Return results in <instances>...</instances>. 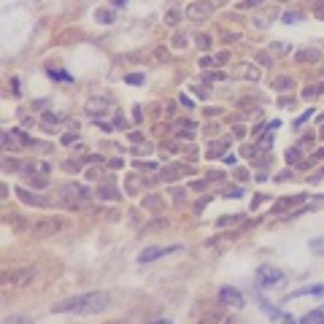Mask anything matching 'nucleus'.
<instances>
[{
	"mask_svg": "<svg viewBox=\"0 0 324 324\" xmlns=\"http://www.w3.org/2000/svg\"><path fill=\"white\" fill-rule=\"evenodd\" d=\"M108 292H86V294H76V297H68L62 303L51 305V314H79V316H92L100 314L108 308Z\"/></svg>",
	"mask_w": 324,
	"mask_h": 324,
	"instance_id": "f257e3e1",
	"label": "nucleus"
},
{
	"mask_svg": "<svg viewBox=\"0 0 324 324\" xmlns=\"http://www.w3.org/2000/svg\"><path fill=\"white\" fill-rule=\"evenodd\" d=\"M62 227H65V219H60V216H43V219H38V222L33 224V235H36V238H51V235L60 233Z\"/></svg>",
	"mask_w": 324,
	"mask_h": 324,
	"instance_id": "f03ea898",
	"label": "nucleus"
},
{
	"mask_svg": "<svg viewBox=\"0 0 324 324\" xmlns=\"http://www.w3.org/2000/svg\"><path fill=\"white\" fill-rule=\"evenodd\" d=\"M176 251H181V246H149V248H143L141 254H138V262L141 265H146V262H154V259H160V257H167V254H176Z\"/></svg>",
	"mask_w": 324,
	"mask_h": 324,
	"instance_id": "7ed1b4c3",
	"label": "nucleus"
},
{
	"mask_svg": "<svg viewBox=\"0 0 324 324\" xmlns=\"http://www.w3.org/2000/svg\"><path fill=\"white\" fill-rule=\"evenodd\" d=\"M257 281H259V286H276V284L284 281V270H279L276 265H259Z\"/></svg>",
	"mask_w": 324,
	"mask_h": 324,
	"instance_id": "20e7f679",
	"label": "nucleus"
},
{
	"mask_svg": "<svg viewBox=\"0 0 324 324\" xmlns=\"http://www.w3.org/2000/svg\"><path fill=\"white\" fill-rule=\"evenodd\" d=\"M36 273L38 270L30 268V265H27V268H14V270H5L3 273V281L5 284H30L36 279Z\"/></svg>",
	"mask_w": 324,
	"mask_h": 324,
	"instance_id": "39448f33",
	"label": "nucleus"
},
{
	"mask_svg": "<svg viewBox=\"0 0 324 324\" xmlns=\"http://www.w3.org/2000/svg\"><path fill=\"white\" fill-rule=\"evenodd\" d=\"M208 14H211V3H205V0H195V3L187 5L189 22H202V19H208Z\"/></svg>",
	"mask_w": 324,
	"mask_h": 324,
	"instance_id": "423d86ee",
	"label": "nucleus"
},
{
	"mask_svg": "<svg viewBox=\"0 0 324 324\" xmlns=\"http://www.w3.org/2000/svg\"><path fill=\"white\" fill-rule=\"evenodd\" d=\"M219 300H222L224 305H230V308H241L243 305V294L235 286H222L219 289Z\"/></svg>",
	"mask_w": 324,
	"mask_h": 324,
	"instance_id": "0eeeda50",
	"label": "nucleus"
},
{
	"mask_svg": "<svg viewBox=\"0 0 324 324\" xmlns=\"http://www.w3.org/2000/svg\"><path fill=\"white\" fill-rule=\"evenodd\" d=\"M16 195H19V200L22 202H27V205H38V208H46L49 205V200L46 198H38V195H33V192H27V189H16Z\"/></svg>",
	"mask_w": 324,
	"mask_h": 324,
	"instance_id": "6e6552de",
	"label": "nucleus"
},
{
	"mask_svg": "<svg viewBox=\"0 0 324 324\" xmlns=\"http://www.w3.org/2000/svg\"><path fill=\"white\" fill-rule=\"evenodd\" d=\"M300 324H324V305L311 311V314H305L303 319H300Z\"/></svg>",
	"mask_w": 324,
	"mask_h": 324,
	"instance_id": "1a4fd4ad",
	"label": "nucleus"
},
{
	"mask_svg": "<svg viewBox=\"0 0 324 324\" xmlns=\"http://www.w3.org/2000/svg\"><path fill=\"white\" fill-rule=\"evenodd\" d=\"M316 60H319V54H316L314 49H303V51L294 54V62H316Z\"/></svg>",
	"mask_w": 324,
	"mask_h": 324,
	"instance_id": "9d476101",
	"label": "nucleus"
},
{
	"mask_svg": "<svg viewBox=\"0 0 324 324\" xmlns=\"http://www.w3.org/2000/svg\"><path fill=\"white\" fill-rule=\"evenodd\" d=\"M294 202H303V195H294V198H286V200H279L276 202V208H273V213H281L284 208H289V205H294Z\"/></svg>",
	"mask_w": 324,
	"mask_h": 324,
	"instance_id": "9b49d317",
	"label": "nucleus"
},
{
	"mask_svg": "<svg viewBox=\"0 0 324 324\" xmlns=\"http://www.w3.org/2000/svg\"><path fill=\"white\" fill-rule=\"evenodd\" d=\"M322 292H324L322 284H319V286H303V289H297V292L289 294V300H292V297H303V294H322Z\"/></svg>",
	"mask_w": 324,
	"mask_h": 324,
	"instance_id": "f8f14e48",
	"label": "nucleus"
},
{
	"mask_svg": "<svg viewBox=\"0 0 324 324\" xmlns=\"http://www.w3.org/2000/svg\"><path fill=\"white\" fill-rule=\"evenodd\" d=\"M308 100H314V97H319V95H324V84H316V86H311V89H305L303 92Z\"/></svg>",
	"mask_w": 324,
	"mask_h": 324,
	"instance_id": "ddd939ff",
	"label": "nucleus"
},
{
	"mask_svg": "<svg viewBox=\"0 0 324 324\" xmlns=\"http://www.w3.org/2000/svg\"><path fill=\"white\" fill-rule=\"evenodd\" d=\"M97 198H103V200H117L119 192H117V189H97Z\"/></svg>",
	"mask_w": 324,
	"mask_h": 324,
	"instance_id": "4468645a",
	"label": "nucleus"
},
{
	"mask_svg": "<svg viewBox=\"0 0 324 324\" xmlns=\"http://www.w3.org/2000/svg\"><path fill=\"white\" fill-rule=\"evenodd\" d=\"M178 19H181V11H178V8H173V11H167V16H165V22H167V25H178Z\"/></svg>",
	"mask_w": 324,
	"mask_h": 324,
	"instance_id": "2eb2a0df",
	"label": "nucleus"
},
{
	"mask_svg": "<svg viewBox=\"0 0 324 324\" xmlns=\"http://www.w3.org/2000/svg\"><path fill=\"white\" fill-rule=\"evenodd\" d=\"M311 251L324 257V238H314V241H311Z\"/></svg>",
	"mask_w": 324,
	"mask_h": 324,
	"instance_id": "dca6fc26",
	"label": "nucleus"
},
{
	"mask_svg": "<svg viewBox=\"0 0 324 324\" xmlns=\"http://www.w3.org/2000/svg\"><path fill=\"white\" fill-rule=\"evenodd\" d=\"M181 176V167H167L165 173H162V178H167V181H173V178Z\"/></svg>",
	"mask_w": 324,
	"mask_h": 324,
	"instance_id": "f3484780",
	"label": "nucleus"
},
{
	"mask_svg": "<svg viewBox=\"0 0 324 324\" xmlns=\"http://www.w3.org/2000/svg\"><path fill=\"white\" fill-rule=\"evenodd\" d=\"M213 322H222V314H219V311H216V314H208V316H202V319H200V324H213Z\"/></svg>",
	"mask_w": 324,
	"mask_h": 324,
	"instance_id": "a211bd4d",
	"label": "nucleus"
},
{
	"mask_svg": "<svg viewBox=\"0 0 324 324\" xmlns=\"http://www.w3.org/2000/svg\"><path fill=\"white\" fill-rule=\"evenodd\" d=\"M124 81H127V84H143V73H130Z\"/></svg>",
	"mask_w": 324,
	"mask_h": 324,
	"instance_id": "6ab92c4d",
	"label": "nucleus"
},
{
	"mask_svg": "<svg viewBox=\"0 0 324 324\" xmlns=\"http://www.w3.org/2000/svg\"><path fill=\"white\" fill-rule=\"evenodd\" d=\"M297 160H300V149H289V152H286V162L292 165V162H297Z\"/></svg>",
	"mask_w": 324,
	"mask_h": 324,
	"instance_id": "aec40b11",
	"label": "nucleus"
},
{
	"mask_svg": "<svg viewBox=\"0 0 324 324\" xmlns=\"http://www.w3.org/2000/svg\"><path fill=\"white\" fill-rule=\"evenodd\" d=\"M289 86H292V79H286V76L276 81V89H289Z\"/></svg>",
	"mask_w": 324,
	"mask_h": 324,
	"instance_id": "412c9836",
	"label": "nucleus"
},
{
	"mask_svg": "<svg viewBox=\"0 0 324 324\" xmlns=\"http://www.w3.org/2000/svg\"><path fill=\"white\" fill-rule=\"evenodd\" d=\"M259 3H262V0H243L238 8H254V5H259Z\"/></svg>",
	"mask_w": 324,
	"mask_h": 324,
	"instance_id": "4be33fe9",
	"label": "nucleus"
},
{
	"mask_svg": "<svg viewBox=\"0 0 324 324\" xmlns=\"http://www.w3.org/2000/svg\"><path fill=\"white\" fill-rule=\"evenodd\" d=\"M243 157H246V160H257V149H243Z\"/></svg>",
	"mask_w": 324,
	"mask_h": 324,
	"instance_id": "5701e85b",
	"label": "nucleus"
},
{
	"mask_svg": "<svg viewBox=\"0 0 324 324\" xmlns=\"http://www.w3.org/2000/svg\"><path fill=\"white\" fill-rule=\"evenodd\" d=\"M224 198H241V189H224Z\"/></svg>",
	"mask_w": 324,
	"mask_h": 324,
	"instance_id": "b1692460",
	"label": "nucleus"
},
{
	"mask_svg": "<svg viewBox=\"0 0 324 324\" xmlns=\"http://www.w3.org/2000/svg\"><path fill=\"white\" fill-rule=\"evenodd\" d=\"M198 40H200V46H202V49H208V46H211V38H208V36H200Z\"/></svg>",
	"mask_w": 324,
	"mask_h": 324,
	"instance_id": "393cba45",
	"label": "nucleus"
},
{
	"mask_svg": "<svg viewBox=\"0 0 324 324\" xmlns=\"http://www.w3.org/2000/svg\"><path fill=\"white\" fill-rule=\"evenodd\" d=\"M135 187H138L135 176H130V178H127V189H130V192H132V189H135Z\"/></svg>",
	"mask_w": 324,
	"mask_h": 324,
	"instance_id": "a878e982",
	"label": "nucleus"
},
{
	"mask_svg": "<svg viewBox=\"0 0 324 324\" xmlns=\"http://www.w3.org/2000/svg\"><path fill=\"white\" fill-rule=\"evenodd\" d=\"M200 65H202V68H213V60H211V57H202Z\"/></svg>",
	"mask_w": 324,
	"mask_h": 324,
	"instance_id": "bb28decb",
	"label": "nucleus"
},
{
	"mask_svg": "<svg viewBox=\"0 0 324 324\" xmlns=\"http://www.w3.org/2000/svg\"><path fill=\"white\" fill-rule=\"evenodd\" d=\"M284 19H286L289 25H292V22H300V14H286V16H284Z\"/></svg>",
	"mask_w": 324,
	"mask_h": 324,
	"instance_id": "cd10ccee",
	"label": "nucleus"
},
{
	"mask_svg": "<svg viewBox=\"0 0 324 324\" xmlns=\"http://www.w3.org/2000/svg\"><path fill=\"white\" fill-rule=\"evenodd\" d=\"M73 138H76V132H68V135H62V143H71Z\"/></svg>",
	"mask_w": 324,
	"mask_h": 324,
	"instance_id": "c85d7f7f",
	"label": "nucleus"
},
{
	"mask_svg": "<svg viewBox=\"0 0 324 324\" xmlns=\"http://www.w3.org/2000/svg\"><path fill=\"white\" fill-rule=\"evenodd\" d=\"M127 5V0H114V8H124Z\"/></svg>",
	"mask_w": 324,
	"mask_h": 324,
	"instance_id": "c756f323",
	"label": "nucleus"
},
{
	"mask_svg": "<svg viewBox=\"0 0 324 324\" xmlns=\"http://www.w3.org/2000/svg\"><path fill=\"white\" fill-rule=\"evenodd\" d=\"M152 324H170L167 319H157V322H152Z\"/></svg>",
	"mask_w": 324,
	"mask_h": 324,
	"instance_id": "7c9ffc66",
	"label": "nucleus"
},
{
	"mask_svg": "<svg viewBox=\"0 0 324 324\" xmlns=\"http://www.w3.org/2000/svg\"><path fill=\"white\" fill-rule=\"evenodd\" d=\"M16 324H27V322H25V319H19V322H16Z\"/></svg>",
	"mask_w": 324,
	"mask_h": 324,
	"instance_id": "2f4dec72",
	"label": "nucleus"
}]
</instances>
